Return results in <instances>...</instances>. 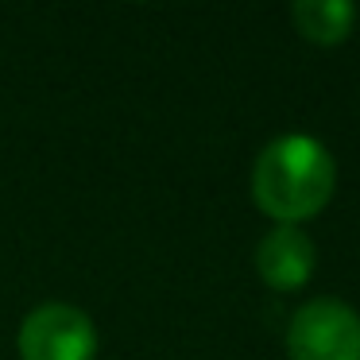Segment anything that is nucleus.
Segmentation results:
<instances>
[{
	"label": "nucleus",
	"instance_id": "obj_1",
	"mask_svg": "<svg viewBox=\"0 0 360 360\" xmlns=\"http://www.w3.org/2000/svg\"><path fill=\"white\" fill-rule=\"evenodd\" d=\"M333 159L314 136H279L259 151L252 167V194L259 210L279 225L314 217L333 194Z\"/></svg>",
	"mask_w": 360,
	"mask_h": 360
},
{
	"label": "nucleus",
	"instance_id": "obj_2",
	"mask_svg": "<svg viewBox=\"0 0 360 360\" xmlns=\"http://www.w3.org/2000/svg\"><path fill=\"white\" fill-rule=\"evenodd\" d=\"M290 360H360V314L341 298H314L290 318Z\"/></svg>",
	"mask_w": 360,
	"mask_h": 360
},
{
	"label": "nucleus",
	"instance_id": "obj_3",
	"mask_svg": "<svg viewBox=\"0 0 360 360\" xmlns=\"http://www.w3.org/2000/svg\"><path fill=\"white\" fill-rule=\"evenodd\" d=\"M24 360H94L97 329L86 310L70 302H43L20 326Z\"/></svg>",
	"mask_w": 360,
	"mask_h": 360
},
{
	"label": "nucleus",
	"instance_id": "obj_4",
	"mask_svg": "<svg viewBox=\"0 0 360 360\" xmlns=\"http://www.w3.org/2000/svg\"><path fill=\"white\" fill-rule=\"evenodd\" d=\"M256 267L275 290L302 287L314 271V240L295 225H275L256 248Z\"/></svg>",
	"mask_w": 360,
	"mask_h": 360
},
{
	"label": "nucleus",
	"instance_id": "obj_5",
	"mask_svg": "<svg viewBox=\"0 0 360 360\" xmlns=\"http://www.w3.org/2000/svg\"><path fill=\"white\" fill-rule=\"evenodd\" d=\"M356 8L349 0H298L295 4V24L306 39L314 43H341L352 32Z\"/></svg>",
	"mask_w": 360,
	"mask_h": 360
}]
</instances>
